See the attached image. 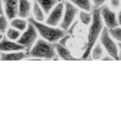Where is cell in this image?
<instances>
[{"mask_svg":"<svg viewBox=\"0 0 121 121\" xmlns=\"http://www.w3.org/2000/svg\"><path fill=\"white\" fill-rule=\"evenodd\" d=\"M103 22L101 20L100 14H99V9L98 8H92V21L90 23V27L87 35V42L86 45L82 54V59H88L90 57V52L92 47L96 43L99 35L103 29Z\"/></svg>","mask_w":121,"mask_h":121,"instance_id":"6da1fadb","label":"cell"},{"mask_svg":"<svg viewBox=\"0 0 121 121\" xmlns=\"http://www.w3.org/2000/svg\"><path fill=\"white\" fill-rule=\"evenodd\" d=\"M27 21L30 22L31 24H33V26L37 29L38 34L42 37V39H43L47 42H50L52 43H57L59 41V39L61 38L66 33V31L60 27H56V26L44 24L43 22H38V21L34 20L32 17H28Z\"/></svg>","mask_w":121,"mask_h":121,"instance_id":"7a4b0ae2","label":"cell"},{"mask_svg":"<svg viewBox=\"0 0 121 121\" xmlns=\"http://www.w3.org/2000/svg\"><path fill=\"white\" fill-rule=\"evenodd\" d=\"M26 57L36 59L52 60L58 58L55 52L54 43L47 42L43 39H37L31 48L26 51Z\"/></svg>","mask_w":121,"mask_h":121,"instance_id":"3957f363","label":"cell"},{"mask_svg":"<svg viewBox=\"0 0 121 121\" xmlns=\"http://www.w3.org/2000/svg\"><path fill=\"white\" fill-rule=\"evenodd\" d=\"M99 43L103 47V49L107 52V55H109L112 60H119V47L118 44L115 43V40H113L108 30L107 27H103L100 35H99Z\"/></svg>","mask_w":121,"mask_h":121,"instance_id":"277c9868","label":"cell"},{"mask_svg":"<svg viewBox=\"0 0 121 121\" xmlns=\"http://www.w3.org/2000/svg\"><path fill=\"white\" fill-rule=\"evenodd\" d=\"M38 36L39 34L37 32V29L35 28L33 24L28 22L26 28L21 33L19 39L17 40V43H19L26 49V51H28L31 48V46L34 44V43L37 41Z\"/></svg>","mask_w":121,"mask_h":121,"instance_id":"5b68a950","label":"cell"},{"mask_svg":"<svg viewBox=\"0 0 121 121\" xmlns=\"http://www.w3.org/2000/svg\"><path fill=\"white\" fill-rule=\"evenodd\" d=\"M78 12V9L72 4L70 1H64L63 2V14L61 21L60 22V28L63 30H66L68 26L75 21L76 16Z\"/></svg>","mask_w":121,"mask_h":121,"instance_id":"8992f818","label":"cell"},{"mask_svg":"<svg viewBox=\"0 0 121 121\" xmlns=\"http://www.w3.org/2000/svg\"><path fill=\"white\" fill-rule=\"evenodd\" d=\"M99 9V14L101 17V20L103 22V25H105V27L112 28L118 26L120 25V22L118 21L117 14L107 5L101 6Z\"/></svg>","mask_w":121,"mask_h":121,"instance_id":"52a82bcc","label":"cell"},{"mask_svg":"<svg viewBox=\"0 0 121 121\" xmlns=\"http://www.w3.org/2000/svg\"><path fill=\"white\" fill-rule=\"evenodd\" d=\"M47 14L48 15L45 19V24L53 26L59 25L63 14V2H58Z\"/></svg>","mask_w":121,"mask_h":121,"instance_id":"ba28073f","label":"cell"},{"mask_svg":"<svg viewBox=\"0 0 121 121\" xmlns=\"http://www.w3.org/2000/svg\"><path fill=\"white\" fill-rule=\"evenodd\" d=\"M26 49L16 41H11L6 36H2L0 39V52H10V51H19Z\"/></svg>","mask_w":121,"mask_h":121,"instance_id":"9c48e42d","label":"cell"},{"mask_svg":"<svg viewBox=\"0 0 121 121\" xmlns=\"http://www.w3.org/2000/svg\"><path fill=\"white\" fill-rule=\"evenodd\" d=\"M19 0H2L4 14L8 17L9 20L16 17L17 15V7Z\"/></svg>","mask_w":121,"mask_h":121,"instance_id":"30bf717a","label":"cell"},{"mask_svg":"<svg viewBox=\"0 0 121 121\" xmlns=\"http://www.w3.org/2000/svg\"><path fill=\"white\" fill-rule=\"evenodd\" d=\"M32 4L30 0H19L17 7V15L21 18H28L31 13Z\"/></svg>","mask_w":121,"mask_h":121,"instance_id":"8fae6325","label":"cell"},{"mask_svg":"<svg viewBox=\"0 0 121 121\" xmlns=\"http://www.w3.org/2000/svg\"><path fill=\"white\" fill-rule=\"evenodd\" d=\"M54 48H55V52L58 58L65 60H77V59L72 55V53L66 46H63L58 43H55Z\"/></svg>","mask_w":121,"mask_h":121,"instance_id":"7c38bea8","label":"cell"},{"mask_svg":"<svg viewBox=\"0 0 121 121\" xmlns=\"http://www.w3.org/2000/svg\"><path fill=\"white\" fill-rule=\"evenodd\" d=\"M26 57V51H10V52H0V60H19Z\"/></svg>","mask_w":121,"mask_h":121,"instance_id":"4fadbf2b","label":"cell"},{"mask_svg":"<svg viewBox=\"0 0 121 121\" xmlns=\"http://www.w3.org/2000/svg\"><path fill=\"white\" fill-rule=\"evenodd\" d=\"M27 24H28L27 20H26L25 18L18 17V16H16V17H14V18L9 20V26L11 27H13V28L18 29L21 32H23L26 28Z\"/></svg>","mask_w":121,"mask_h":121,"instance_id":"5bb4252c","label":"cell"},{"mask_svg":"<svg viewBox=\"0 0 121 121\" xmlns=\"http://www.w3.org/2000/svg\"><path fill=\"white\" fill-rule=\"evenodd\" d=\"M31 13H32V18L38 22H43L44 21V15L45 13L42 9V8L38 5V3L35 1L33 2L32 9H31Z\"/></svg>","mask_w":121,"mask_h":121,"instance_id":"9a60e30c","label":"cell"},{"mask_svg":"<svg viewBox=\"0 0 121 121\" xmlns=\"http://www.w3.org/2000/svg\"><path fill=\"white\" fill-rule=\"evenodd\" d=\"M72 4H74L78 9L80 10H86V11H91L93 5L91 0H70Z\"/></svg>","mask_w":121,"mask_h":121,"instance_id":"2e32d148","label":"cell"},{"mask_svg":"<svg viewBox=\"0 0 121 121\" xmlns=\"http://www.w3.org/2000/svg\"><path fill=\"white\" fill-rule=\"evenodd\" d=\"M36 2L42 8L43 12L47 14L53 9V7L58 3V0H36Z\"/></svg>","mask_w":121,"mask_h":121,"instance_id":"e0dca14e","label":"cell"},{"mask_svg":"<svg viewBox=\"0 0 121 121\" xmlns=\"http://www.w3.org/2000/svg\"><path fill=\"white\" fill-rule=\"evenodd\" d=\"M103 55H104V49H103V47L101 46L100 43H95L92 47V49H91L90 56L94 60H99V59H101L103 57Z\"/></svg>","mask_w":121,"mask_h":121,"instance_id":"ac0fdd59","label":"cell"},{"mask_svg":"<svg viewBox=\"0 0 121 121\" xmlns=\"http://www.w3.org/2000/svg\"><path fill=\"white\" fill-rule=\"evenodd\" d=\"M78 20L85 26H89L92 21V10L86 11V10H80L78 12Z\"/></svg>","mask_w":121,"mask_h":121,"instance_id":"d6986e66","label":"cell"},{"mask_svg":"<svg viewBox=\"0 0 121 121\" xmlns=\"http://www.w3.org/2000/svg\"><path fill=\"white\" fill-rule=\"evenodd\" d=\"M21 33H22L21 31H19V30L16 29V28H13V27H11V26H9V27L7 28V30H6V32H5L6 37H7L8 39H9V40H11V41H16V42H17V40L19 39Z\"/></svg>","mask_w":121,"mask_h":121,"instance_id":"ffe728a7","label":"cell"},{"mask_svg":"<svg viewBox=\"0 0 121 121\" xmlns=\"http://www.w3.org/2000/svg\"><path fill=\"white\" fill-rule=\"evenodd\" d=\"M107 30H108L110 36L113 40L117 41L118 43L121 41V28L119 26H115V27H112V28H107Z\"/></svg>","mask_w":121,"mask_h":121,"instance_id":"44dd1931","label":"cell"},{"mask_svg":"<svg viewBox=\"0 0 121 121\" xmlns=\"http://www.w3.org/2000/svg\"><path fill=\"white\" fill-rule=\"evenodd\" d=\"M9 26V20L5 14H0V33L4 34Z\"/></svg>","mask_w":121,"mask_h":121,"instance_id":"7402d4cb","label":"cell"},{"mask_svg":"<svg viewBox=\"0 0 121 121\" xmlns=\"http://www.w3.org/2000/svg\"><path fill=\"white\" fill-rule=\"evenodd\" d=\"M70 38H71V35H69L68 33H65L61 38H60V39H59V41H58L57 43H60V45L66 46V43H67V42L70 40Z\"/></svg>","mask_w":121,"mask_h":121,"instance_id":"603a6c76","label":"cell"},{"mask_svg":"<svg viewBox=\"0 0 121 121\" xmlns=\"http://www.w3.org/2000/svg\"><path fill=\"white\" fill-rule=\"evenodd\" d=\"M78 20H76V21H74L69 26H68V28L65 30L66 31V33H68L69 35H73V32H74V28H75V26H78Z\"/></svg>","mask_w":121,"mask_h":121,"instance_id":"cb8c5ba5","label":"cell"},{"mask_svg":"<svg viewBox=\"0 0 121 121\" xmlns=\"http://www.w3.org/2000/svg\"><path fill=\"white\" fill-rule=\"evenodd\" d=\"M107 0H91L92 5H94L95 8H100L101 6H103L106 3Z\"/></svg>","mask_w":121,"mask_h":121,"instance_id":"d4e9b609","label":"cell"},{"mask_svg":"<svg viewBox=\"0 0 121 121\" xmlns=\"http://www.w3.org/2000/svg\"><path fill=\"white\" fill-rule=\"evenodd\" d=\"M110 6L114 9H118L120 8V0H110Z\"/></svg>","mask_w":121,"mask_h":121,"instance_id":"484cf974","label":"cell"},{"mask_svg":"<svg viewBox=\"0 0 121 121\" xmlns=\"http://www.w3.org/2000/svg\"><path fill=\"white\" fill-rule=\"evenodd\" d=\"M0 14H4V9H3L2 0H0Z\"/></svg>","mask_w":121,"mask_h":121,"instance_id":"4316f807","label":"cell"},{"mask_svg":"<svg viewBox=\"0 0 121 121\" xmlns=\"http://www.w3.org/2000/svg\"><path fill=\"white\" fill-rule=\"evenodd\" d=\"M64 1H70V0H58V2H64Z\"/></svg>","mask_w":121,"mask_h":121,"instance_id":"83f0119b","label":"cell"},{"mask_svg":"<svg viewBox=\"0 0 121 121\" xmlns=\"http://www.w3.org/2000/svg\"><path fill=\"white\" fill-rule=\"evenodd\" d=\"M30 1H31V2H35L36 0H30Z\"/></svg>","mask_w":121,"mask_h":121,"instance_id":"f1b7e54d","label":"cell"},{"mask_svg":"<svg viewBox=\"0 0 121 121\" xmlns=\"http://www.w3.org/2000/svg\"><path fill=\"white\" fill-rule=\"evenodd\" d=\"M2 36H3V34H2V35H0V39H1V38H2Z\"/></svg>","mask_w":121,"mask_h":121,"instance_id":"f546056e","label":"cell"},{"mask_svg":"<svg viewBox=\"0 0 121 121\" xmlns=\"http://www.w3.org/2000/svg\"><path fill=\"white\" fill-rule=\"evenodd\" d=\"M0 35H2V34H1V33H0Z\"/></svg>","mask_w":121,"mask_h":121,"instance_id":"4dcf8cb0","label":"cell"}]
</instances>
